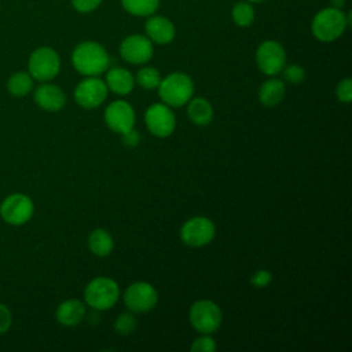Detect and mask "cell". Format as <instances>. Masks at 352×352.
Listing matches in <instances>:
<instances>
[{"mask_svg": "<svg viewBox=\"0 0 352 352\" xmlns=\"http://www.w3.org/2000/svg\"><path fill=\"white\" fill-rule=\"evenodd\" d=\"M72 63L80 74L95 77L107 70L110 58L107 51L99 43L84 41L73 50Z\"/></svg>", "mask_w": 352, "mask_h": 352, "instance_id": "obj_1", "label": "cell"}, {"mask_svg": "<svg viewBox=\"0 0 352 352\" xmlns=\"http://www.w3.org/2000/svg\"><path fill=\"white\" fill-rule=\"evenodd\" d=\"M157 89L162 103L169 107H180L192 98L194 82L186 73L173 72L161 80Z\"/></svg>", "mask_w": 352, "mask_h": 352, "instance_id": "obj_2", "label": "cell"}, {"mask_svg": "<svg viewBox=\"0 0 352 352\" xmlns=\"http://www.w3.org/2000/svg\"><path fill=\"white\" fill-rule=\"evenodd\" d=\"M351 22L349 14L345 15L342 10L338 8H324L319 11L312 21V34L319 41H334L337 40L346 29V26Z\"/></svg>", "mask_w": 352, "mask_h": 352, "instance_id": "obj_3", "label": "cell"}, {"mask_svg": "<svg viewBox=\"0 0 352 352\" xmlns=\"http://www.w3.org/2000/svg\"><path fill=\"white\" fill-rule=\"evenodd\" d=\"M118 298L120 287L111 278L98 276L92 279L84 289L85 302L96 311H106L116 305Z\"/></svg>", "mask_w": 352, "mask_h": 352, "instance_id": "obj_4", "label": "cell"}, {"mask_svg": "<svg viewBox=\"0 0 352 352\" xmlns=\"http://www.w3.org/2000/svg\"><path fill=\"white\" fill-rule=\"evenodd\" d=\"M188 319L198 333L212 334L220 327L223 314L216 302L210 300H198L190 307Z\"/></svg>", "mask_w": 352, "mask_h": 352, "instance_id": "obj_5", "label": "cell"}, {"mask_svg": "<svg viewBox=\"0 0 352 352\" xmlns=\"http://www.w3.org/2000/svg\"><path fill=\"white\" fill-rule=\"evenodd\" d=\"M28 73L33 80L51 81L60 70V59L55 50L50 47H40L34 50L28 62Z\"/></svg>", "mask_w": 352, "mask_h": 352, "instance_id": "obj_6", "label": "cell"}, {"mask_svg": "<svg viewBox=\"0 0 352 352\" xmlns=\"http://www.w3.org/2000/svg\"><path fill=\"white\" fill-rule=\"evenodd\" d=\"M34 213L32 198L22 192L7 195L0 204V217L10 226L26 224Z\"/></svg>", "mask_w": 352, "mask_h": 352, "instance_id": "obj_7", "label": "cell"}, {"mask_svg": "<svg viewBox=\"0 0 352 352\" xmlns=\"http://www.w3.org/2000/svg\"><path fill=\"white\" fill-rule=\"evenodd\" d=\"M216 227L213 221L205 216L188 219L180 228V239L191 248H202L213 241Z\"/></svg>", "mask_w": 352, "mask_h": 352, "instance_id": "obj_8", "label": "cell"}, {"mask_svg": "<svg viewBox=\"0 0 352 352\" xmlns=\"http://www.w3.org/2000/svg\"><path fill=\"white\" fill-rule=\"evenodd\" d=\"M109 88L103 80L98 76L87 77L81 80L74 88V100L84 109H96L107 98Z\"/></svg>", "mask_w": 352, "mask_h": 352, "instance_id": "obj_9", "label": "cell"}, {"mask_svg": "<svg viewBox=\"0 0 352 352\" xmlns=\"http://www.w3.org/2000/svg\"><path fill=\"white\" fill-rule=\"evenodd\" d=\"M147 129L157 138H168L176 128V117L165 103H153L144 113Z\"/></svg>", "mask_w": 352, "mask_h": 352, "instance_id": "obj_10", "label": "cell"}, {"mask_svg": "<svg viewBox=\"0 0 352 352\" xmlns=\"http://www.w3.org/2000/svg\"><path fill=\"white\" fill-rule=\"evenodd\" d=\"M256 62L264 74L275 76L286 65V51L278 41H263L256 51Z\"/></svg>", "mask_w": 352, "mask_h": 352, "instance_id": "obj_11", "label": "cell"}, {"mask_svg": "<svg viewBox=\"0 0 352 352\" xmlns=\"http://www.w3.org/2000/svg\"><path fill=\"white\" fill-rule=\"evenodd\" d=\"M157 301L158 293L148 282H135L124 293V302L132 312H147L155 307Z\"/></svg>", "mask_w": 352, "mask_h": 352, "instance_id": "obj_12", "label": "cell"}, {"mask_svg": "<svg viewBox=\"0 0 352 352\" xmlns=\"http://www.w3.org/2000/svg\"><path fill=\"white\" fill-rule=\"evenodd\" d=\"M153 41L143 34H131L120 45V54L124 60L133 65H143L153 56Z\"/></svg>", "mask_w": 352, "mask_h": 352, "instance_id": "obj_13", "label": "cell"}, {"mask_svg": "<svg viewBox=\"0 0 352 352\" xmlns=\"http://www.w3.org/2000/svg\"><path fill=\"white\" fill-rule=\"evenodd\" d=\"M104 122L116 133H125L135 125V110L125 100H114L104 110Z\"/></svg>", "mask_w": 352, "mask_h": 352, "instance_id": "obj_14", "label": "cell"}, {"mask_svg": "<svg viewBox=\"0 0 352 352\" xmlns=\"http://www.w3.org/2000/svg\"><path fill=\"white\" fill-rule=\"evenodd\" d=\"M33 99L38 107L50 113L59 111L66 104L65 92L58 85L50 84L47 81L34 89Z\"/></svg>", "mask_w": 352, "mask_h": 352, "instance_id": "obj_15", "label": "cell"}, {"mask_svg": "<svg viewBox=\"0 0 352 352\" xmlns=\"http://www.w3.org/2000/svg\"><path fill=\"white\" fill-rule=\"evenodd\" d=\"M146 34L147 37L155 43V44H168L175 38V26L173 23L165 18V16H160V15H154L146 21Z\"/></svg>", "mask_w": 352, "mask_h": 352, "instance_id": "obj_16", "label": "cell"}, {"mask_svg": "<svg viewBox=\"0 0 352 352\" xmlns=\"http://www.w3.org/2000/svg\"><path fill=\"white\" fill-rule=\"evenodd\" d=\"M85 316V305L77 298H69L60 302L55 311L56 320L63 326H76Z\"/></svg>", "mask_w": 352, "mask_h": 352, "instance_id": "obj_17", "label": "cell"}, {"mask_svg": "<svg viewBox=\"0 0 352 352\" xmlns=\"http://www.w3.org/2000/svg\"><path fill=\"white\" fill-rule=\"evenodd\" d=\"M107 88L118 95H128L135 85V77L128 69L111 67L106 73L104 80Z\"/></svg>", "mask_w": 352, "mask_h": 352, "instance_id": "obj_18", "label": "cell"}, {"mask_svg": "<svg viewBox=\"0 0 352 352\" xmlns=\"http://www.w3.org/2000/svg\"><path fill=\"white\" fill-rule=\"evenodd\" d=\"M286 88H285V82L279 78H268L265 80L260 88H258V100L261 104L267 106V107H272L276 106L278 103L282 102L283 96H285Z\"/></svg>", "mask_w": 352, "mask_h": 352, "instance_id": "obj_19", "label": "cell"}, {"mask_svg": "<svg viewBox=\"0 0 352 352\" xmlns=\"http://www.w3.org/2000/svg\"><path fill=\"white\" fill-rule=\"evenodd\" d=\"M187 116L192 124L205 126L213 120V107L205 98H191L187 102Z\"/></svg>", "mask_w": 352, "mask_h": 352, "instance_id": "obj_20", "label": "cell"}, {"mask_svg": "<svg viewBox=\"0 0 352 352\" xmlns=\"http://www.w3.org/2000/svg\"><path fill=\"white\" fill-rule=\"evenodd\" d=\"M113 236L104 228H95L94 231H91L88 236V248L95 256H109L113 250Z\"/></svg>", "mask_w": 352, "mask_h": 352, "instance_id": "obj_21", "label": "cell"}, {"mask_svg": "<svg viewBox=\"0 0 352 352\" xmlns=\"http://www.w3.org/2000/svg\"><path fill=\"white\" fill-rule=\"evenodd\" d=\"M7 89L12 96L22 98L33 89V77L26 72H16L8 78Z\"/></svg>", "mask_w": 352, "mask_h": 352, "instance_id": "obj_22", "label": "cell"}, {"mask_svg": "<svg viewBox=\"0 0 352 352\" xmlns=\"http://www.w3.org/2000/svg\"><path fill=\"white\" fill-rule=\"evenodd\" d=\"M121 4L132 15L150 16L157 11L160 0H121Z\"/></svg>", "mask_w": 352, "mask_h": 352, "instance_id": "obj_23", "label": "cell"}, {"mask_svg": "<svg viewBox=\"0 0 352 352\" xmlns=\"http://www.w3.org/2000/svg\"><path fill=\"white\" fill-rule=\"evenodd\" d=\"M135 80H136V82L142 88H144L147 91H151V89H157L158 88V85H160L162 78H161L160 72L155 67L144 66V67L138 70Z\"/></svg>", "mask_w": 352, "mask_h": 352, "instance_id": "obj_24", "label": "cell"}, {"mask_svg": "<svg viewBox=\"0 0 352 352\" xmlns=\"http://www.w3.org/2000/svg\"><path fill=\"white\" fill-rule=\"evenodd\" d=\"M231 15H232V21L238 26L245 28L254 21V8L248 1H239L232 7Z\"/></svg>", "mask_w": 352, "mask_h": 352, "instance_id": "obj_25", "label": "cell"}, {"mask_svg": "<svg viewBox=\"0 0 352 352\" xmlns=\"http://www.w3.org/2000/svg\"><path fill=\"white\" fill-rule=\"evenodd\" d=\"M135 329H136V319L132 314L124 312L117 316L114 322V330L117 334L126 336V334H131Z\"/></svg>", "mask_w": 352, "mask_h": 352, "instance_id": "obj_26", "label": "cell"}, {"mask_svg": "<svg viewBox=\"0 0 352 352\" xmlns=\"http://www.w3.org/2000/svg\"><path fill=\"white\" fill-rule=\"evenodd\" d=\"M191 352H214L216 342L210 337V334H202L201 337L195 338L191 344Z\"/></svg>", "mask_w": 352, "mask_h": 352, "instance_id": "obj_27", "label": "cell"}, {"mask_svg": "<svg viewBox=\"0 0 352 352\" xmlns=\"http://www.w3.org/2000/svg\"><path fill=\"white\" fill-rule=\"evenodd\" d=\"M285 80L292 84H300L305 78V70L300 65H289L282 69Z\"/></svg>", "mask_w": 352, "mask_h": 352, "instance_id": "obj_28", "label": "cell"}, {"mask_svg": "<svg viewBox=\"0 0 352 352\" xmlns=\"http://www.w3.org/2000/svg\"><path fill=\"white\" fill-rule=\"evenodd\" d=\"M336 95L337 99L342 103H351L352 100V80L351 78H344L337 84L336 88Z\"/></svg>", "mask_w": 352, "mask_h": 352, "instance_id": "obj_29", "label": "cell"}, {"mask_svg": "<svg viewBox=\"0 0 352 352\" xmlns=\"http://www.w3.org/2000/svg\"><path fill=\"white\" fill-rule=\"evenodd\" d=\"M271 280H272V274L267 270H258L250 278V283L254 287H265L271 283Z\"/></svg>", "mask_w": 352, "mask_h": 352, "instance_id": "obj_30", "label": "cell"}, {"mask_svg": "<svg viewBox=\"0 0 352 352\" xmlns=\"http://www.w3.org/2000/svg\"><path fill=\"white\" fill-rule=\"evenodd\" d=\"M12 323V314L10 308L0 302V334H4L10 330Z\"/></svg>", "mask_w": 352, "mask_h": 352, "instance_id": "obj_31", "label": "cell"}, {"mask_svg": "<svg viewBox=\"0 0 352 352\" xmlns=\"http://www.w3.org/2000/svg\"><path fill=\"white\" fill-rule=\"evenodd\" d=\"M102 0H72L73 7L80 12H89L99 7Z\"/></svg>", "mask_w": 352, "mask_h": 352, "instance_id": "obj_32", "label": "cell"}, {"mask_svg": "<svg viewBox=\"0 0 352 352\" xmlns=\"http://www.w3.org/2000/svg\"><path fill=\"white\" fill-rule=\"evenodd\" d=\"M121 139H122V143L125 144V146H128V147H135V146H138V143L140 142V135H139V132L136 131V129H129V131H126L125 133H122L121 135Z\"/></svg>", "mask_w": 352, "mask_h": 352, "instance_id": "obj_33", "label": "cell"}, {"mask_svg": "<svg viewBox=\"0 0 352 352\" xmlns=\"http://www.w3.org/2000/svg\"><path fill=\"white\" fill-rule=\"evenodd\" d=\"M330 1H331V7L338 8V10H341L344 3H345V0H330Z\"/></svg>", "mask_w": 352, "mask_h": 352, "instance_id": "obj_34", "label": "cell"}, {"mask_svg": "<svg viewBox=\"0 0 352 352\" xmlns=\"http://www.w3.org/2000/svg\"><path fill=\"white\" fill-rule=\"evenodd\" d=\"M249 1H253V3H258V1H263V0H249Z\"/></svg>", "mask_w": 352, "mask_h": 352, "instance_id": "obj_35", "label": "cell"}]
</instances>
